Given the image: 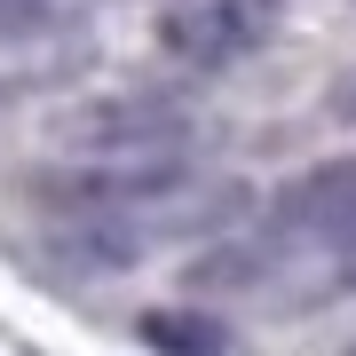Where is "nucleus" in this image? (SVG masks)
Returning a JSON list of instances; mask_svg holds the SVG:
<instances>
[{
  "instance_id": "f257e3e1",
  "label": "nucleus",
  "mask_w": 356,
  "mask_h": 356,
  "mask_svg": "<svg viewBox=\"0 0 356 356\" xmlns=\"http://www.w3.org/2000/svg\"><path fill=\"white\" fill-rule=\"evenodd\" d=\"M285 0H166L159 16V48L191 72H222V64H245L254 48H269Z\"/></svg>"
},
{
  "instance_id": "7ed1b4c3",
  "label": "nucleus",
  "mask_w": 356,
  "mask_h": 356,
  "mask_svg": "<svg viewBox=\"0 0 356 356\" xmlns=\"http://www.w3.org/2000/svg\"><path fill=\"white\" fill-rule=\"evenodd\" d=\"M64 143L79 151H175L182 143V119L151 95H119V103H88V111L64 119Z\"/></svg>"
},
{
  "instance_id": "39448f33",
  "label": "nucleus",
  "mask_w": 356,
  "mask_h": 356,
  "mask_svg": "<svg viewBox=\"0 0 356 356\" xmlns=\"http://www.w3.org/2000/svg\"><path fill=\"white\" fill-rule=\"evenodd\" d=\"M143 348H159V356H229V332L191 317V309H151L143 317Z\"/></svg>"
},
{
  "instance_id": "423d86ee",
  "label": "nucleus",
  "mask_w": 356,
  "mask_h": 356,
  "mask_svg": "<svg viewBox=\"0 0 356 356\" xmlns=\"http://www.w3.org/2000/svg\"><path fill=\"white\" fill-rule=\"evenodd\" d=\"M332 277H341V285H356V229L332 245Z\"/></svg>"
},
{
  "instance_id": "0eeeda50",
  "label": "nucleus",
  "mask_w": 356,
  "mask_h": 356,
  "mask_svg": "<svg viewBox=\"0 0 356 356\" xmlns=\"http://www.w3.org/2000/svg\"><path fill=\"white\" fill-rule=\"evenodd\" d=\"M0 88H8V79H0Z\"/></svg>"
},
{
  "instance_id": "20e7f679",
  "label": "nucleus",
  "mask_w": 356,
  "mask_h": 356,
  "mask_svg": "<svg viewBox=\"0 0 356 356\" xmlns=\"http://www.w3.org/2000/svg\"><path fill=\"white\" fill-rule=\"evenodd\" d=\"M277 229L341 245L348 229H356V159H325L317 175H301L285 191V206H277Z\"/></svg>"
},
{
  "instance_id": "f03ea898",
  "label": "nucleus",
  "mask_w": 356,
  "mask_h": 356,
  "mask_svg": "<svg viewBox=\"0 0 356 356\" xmlns=\"http://www.w3.org/2000/svg\"><path fill=\"white\" fill-rule=\"evenodd\" d=\"M48 191L72 198V206H88V214H119V206L182 191V151H95V159L64 166Z\"/></svg>"
}]
</instances>
